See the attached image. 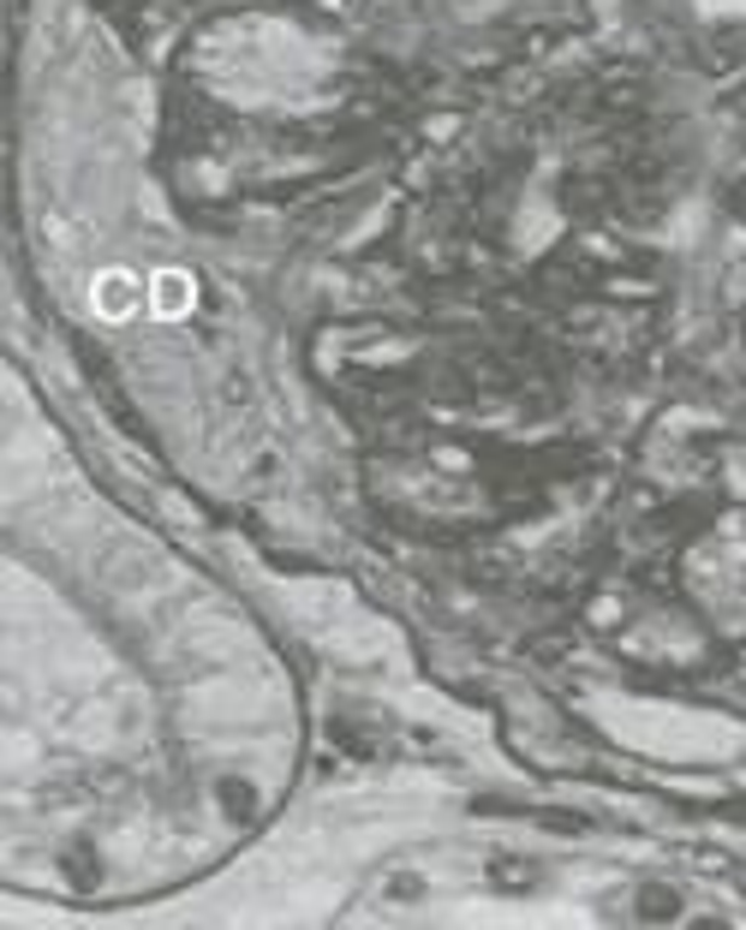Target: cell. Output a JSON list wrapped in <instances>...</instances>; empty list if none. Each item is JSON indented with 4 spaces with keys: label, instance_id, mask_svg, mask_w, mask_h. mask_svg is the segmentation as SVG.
<instances>
[{
    "label": "cell",
    "instance_id": "3957f363",
    "mask_svg": "<svg viewBox=\"0 0 746 930\" xmlns=\"http://www.w3.org/2000/svg\"><path fill=\"white\" fill-rule=\"evenodd\" d=\"M103 311L113 316V311H132V280L125 275H108L103 280Z\"/></svg>",
    "mask_w": 746,
    "mask_h": 930
},
{
    "label": "cell",
    "instance_id": "8992f818",
    "mask_svg": "<svg viewBox=\"0 0 746 930\" xmlns=\"http://www.w3.org/2000/svg\"><path fill=\"white\" fill-rule=\"evenodd\" d=\"M185 304V280L173 275V280H161V311H180Z\"/></svg>",
    "mask_w": 746,
    "mask_h": 930
},
{
    "label": "cell",
    "instance_id": "6da1fadb",
    "mask_svg": "<svg viewBox=\"0 0 746 930\" xmlns=\"http://www.w3.org/2000/svg\"><path fill=\"white\" fill-rule=\"evenodd\" d=\"M675 913H681V895H675V889H663V883L639 889V919H675Z\"/></svg>",
    "mask_w": 746,
    "mask_h": 930
},
{
    "label": "cell",
    "instance_id": "7a4b0ae2",
    "mask_svg": "<svg viewBox=\"0 0 746 930\" xmlns=\"http://www.w3.org/2000/svg\"><path fill=\"white\" fill-rule=\"evenodd\" d=\"M67 877H72V889H96V883H103V865H96V853H72V859H67Z\"/></svg>",
    "mask_w": 746,
    "mask_h": 930
},
{
    "label": "cell",
    "instance_id": "277c9868",
    "mask_svg": "<svg viewBox=\"0 0 746 930\" xmlns=\"http://www.w3.org/2000/svg\"><path fill=\"white\" fill-rule=\"evenodd\" d=\"M221 799L233 806V818H251V787H239V782H221Z\"/></svg>",
    "mask_w": 746,
    "mask_h": 930
},
{
    "label": "cell",
    "instance_id": "52a82bcc",
    "mask_svg": "<svg viewBox=\"0 0 746 930\" xmlns=\"http://www.w3.org/2000/svg\"><path fill=\"white\" fill-rule=\"evenodd\" d=\"M729 818H741V823H746V799H735V806H729Z\"/></svg>",
    "mask_w": 746,
    "mask_h": 930
},
{
    "label": "cell",
    "instance_id": "5b68a950",
    "mask_svg": "<svg viewBox=\"0 0 746 930\" xmlns=\"http://www.w3.org/2000/svg\"><path fill=\"white\" fill-rule=\"evenodd\" d=\"M490 877H496V883H508V889H526V883H532V871H526V865H496Z\"/></svg>",
    "mask_w": 746,
    "mask_h": 930
}]
</instances>
